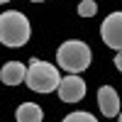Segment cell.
I'll use <instances>...</instances> for the list:
<instances>
[{
  "instance_id": "4",
  "label": "cell",
  "mask_w": 122,
  "mask_h": 122,
  "mask_svg": "<svg viewBox=\"0 0 122 122\" xmlns=\"http://www.w3.org/2000/svg\"><path fill=\"white\" fill-rule=\"evenodd\" d=\"M100 37L110 49H122V12H112L100 25Z\"/></svg>"
},
{
  "instance_id": "14",
  "label": "cell",
  "mask_w": 122,
  "mask_h": 122,
  "mask_svg": "<svg viewBox=\"0 0 122 122\" xmlns=\"http://www.w3.org/2000/svg\"><path fill=\"white\" fill-rule=\"evenodd\" d=\"M117 117H120V120H122V112H120V115H117Z\"/></svg>"
},
{
  "instance_id": "11",
  "label": "cell",
  "mask_w": 122,
  "mask_h": 122,
  "mask_svg": "<svg viewBox=\"0 0 122 122\" xmlns=\"http://www.w3.org/2000/svg\"><path fill=\"white\" fill-rule=\"evenodd\" d=\"M115 66H117V71H122V49H120L117 56H115Z\"/></svg>"
},
{
  "instance_id": "2",
  "label": "cell",
  "mask_w": 122,
  "mask_h": 122,
  "mask_svg": "<svg viewBox=\"0 0 122 122\" xmlns=\"http://www.w3.org/2000/svg\"><path fill=\"white\" fill-rule=\"evenodd\" d=\"M25 83L32 88L34 93H51V90L59 88L61 76H59L56 66L46 64V61H42V59H29V68H27Z\"/></svg>"
},
{
  "instance_id": "13",
  "label": "cell",
  "mask_w": 122,
  "mask_h": 122,
  "mask_svg": "<svg viewBox=\"0 0 122 122\" xmlns=\"http://www.w3.org/2000/svg\"><path fill=\"white\" fill-rule=\"evenodd\" d=\"M3 3H10V0H0V5H3Z\"/></svg>"
},
{
  "instance_id": "5",
  "label": "cell",
  "mask_w": 122,
  "mask_h": 122,
  "mask_svg": "<svg viewBox=\"0 0 122 122\" xmlns=\"http://www.w3.org/2000/svg\"><path fill=\"white\" fill-rule=\"evenodd\" d=\"M56 90H59V98L64 100V103H78V100L86 95V81L78 73H68L66 78H61Z\"/></svg>"
},
{
  "instance_id": "3",
  "label": "cell",
  "mask_w": 122,
  "mask_h": 122,
  "mask_svg": "<svg viewBox=\"0 0 122 122\" xmlns=\"http://www.w3.org/2000/svg\"><path fill=\"white\" fill-rule=\"evenodd\" d=\"M90 59H93V54H90L88 44L78 42V39L64 42L59 46V51H56V64L64 71H68V73H81V71H86L90 66Z\"/></svg>"
},
{
  "instance_id": "12",
  "label": "cell",
  "mask_w": 122,
  "mask_h": 122,
  "mask_svg": "<svg viewBox=\"0 0 122 122\" xmlns=\"http://www.w3.org/2000/svg\"><path fill=\"white\" fill-rule=\"evenodd\" d=\"M32 3H44V0H32Z\"/></svg>"
},
{
  "instance_id": "9",
  "label": "cell",
  "mask_w": 122,
  "mask_h": 122,
  "mask_svg": "<svg viewBox=\"0 0 122 122\" xmlns=\"http://www.w3.org/2000/svg\"><path fill=\"white\" fill-rule=\"evenodd\" d=\"M98 12V5L93 3V0H83V3L78 5V15L81 17H93Z\"/></svg>"
},
{
  "instance_id": "1",
  "label": "cell",
  "mask_w": 122,
  "mask_h": 122,
  "mask_svg": "<svg viewBox=\"0 0 122 122\" xmlns=\"http://www.w3.org/2000/svg\"><path fill=\"white\" fill-rule=\"evenodd\" d=\"M29 34H32V27H29V20L22 12L7 10L0 15V44L17 49L29 42Z\"/></svg>"
},
{
  "instance_id": "8",
  "label": "cell",
  "mask_w": 122,
  "mask_h": 122,
  "mask_svg": "<svg viewBox=\"0 0 122 122\" xmlns=\"http://www.w3.org/2000/svg\"><path fill=\"white\" fill-rule=\"evenodd\" d=\"M17 120L20 122H42V107L37 103H22L17 107Z\"/></svg>"
},
{
  "instance_id": "6",
  "label": "cell",
  "mask_w": 122,
  "mask_h": 122,
  "mask_svg": "<svg viewBox=\"0 0 122 122\" xmlns=\"http://www.w3.org/2000/svg\"><path fill=\"white\" fill-rule=\"evenodd\" d=\"M98 107L105 117H115L120 115V95L112 86H103L98 90Z\"/></svg>"
},
{
  "instance_id": "7",
  "label": "cell",
  "mask_w": 122,
  "mask_h": 122,
  "mask_svg": "<svg viewBox=\"0 0 122 122\" xmlns=\"http://www.w3.org/2000/svg\"><path fill=\"white\" fill-rule=\"evenodd\" d=\"M27 76V66L20 64V61H7V64L0 68V81H3L5 86H17L22 83Z\"/></svg>"
},
{
  "instance_id": "10",
  "label": "cell",
  "mask_w": 122,
  "mask_h": 122,
  "mask_svg": "<svg viewBox=\"0 0 122 122\" xmlns=\"http://www.w3.org/2000/svg\"><path fill=\"white\" fill-rule=\"evenodd\" d=\"M66 122H95V117L90 112H71L66 115Z\"/></svg>"
}]
</instances>
